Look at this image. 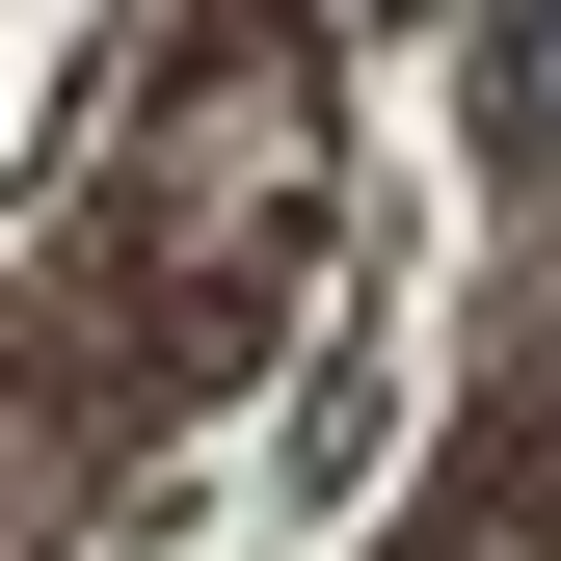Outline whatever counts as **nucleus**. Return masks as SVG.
Returning <instances> with one entry per match:
<instances>
[{"label":"nucleus","mask_w":561,"mask_h":561,"mask_svg":"<svg viewBox=\"0 0 561 561\" xmlns=\"http://www.w3.org/2000/svg\"><path fill=\"white\" fill-rule=\"evenodd\" d=\"M508 134H535V161H561V0H535V54H508Z\"/></svg>","instance_id":"obj_1"}]
</instances>
